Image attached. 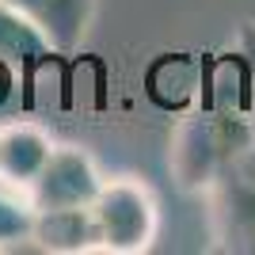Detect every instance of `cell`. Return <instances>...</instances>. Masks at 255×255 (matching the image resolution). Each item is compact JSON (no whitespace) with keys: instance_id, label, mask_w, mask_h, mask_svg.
<instances>
[{"instance_id":"cell-10","label":"cell","mask_w":255,"mask_h":255,"mask_svg":"<svg viewBox=\"0 0 255 255\" xmlns=\"http://www.w3.org/2000/svg\"><path fill=\"white\" fill-rule=\"evenodd\" d=\"M50 53H57L50 42H46L42 34L34 31L31 23L23 19L19 11L11 8V4H4L0 0V57L4 61H11V69L15 73H23L27 80L34 76V69L38 65H46V57Z\"/></svg>"},{"instance_id":"cell-1","label":"cell","mask_w":255,"mask_h":255,"mask_svg":"<svg viewBox=\"0 0 255 255\" xmlns=\"http://www.w3.org/2000/svg\"><path fill=\"white\" fill-rule=\"evenodd\" d=\"M248 145H255V126L244 115L210 111V107L183 111L171 129V149H168L171 179L183 191L202 194L217 179V171Z\"/></svg>"},{"instance_id":"cell-6","label":"cell","mask_w":255,"mask_h":255,"mask_svg":"<svg viewBox=\"0 0 255 255\" xmlns=\"http://www.w3.org/2000/svg\"><path fill=\"white\" fill-rule=\"evenodd\" d=\"M4 4H11L57 53H69L84 42L96 15V0H4Z\"/></svg>"},{"instance_id":"cell-11","label":"cell","mask_w":255,"mask_h":255,"mask_svg":"<svg viewBox=\"0 0 255 255\" xmlns=\"http://www.w3.org/2000/svg\"><path fill=\"white\" fill-rule=\"evenodd\" d=\"M34 233V206L23 187L0 179V252L27 244Z\"/></svg>"},{"instance_id":"cell-9","label":"cell","mask_w":255,"mask_h":255,"mask_svg":"<svg viewBox=\"0 0 255 255\" xmlns=\"http://www.w3.org/2000/svg\"><path fill=\"white\" fill-rule=\"evenodd\" d=\"M198 107L210 111H229V115L248 118V69L240 50L206 57V76H202V99Z\"/></svg>"},{"instance_id":"cell-12","label":"cell","mask_w":255,"mask_h":255,"mask_svg":"<svg viewBox=\"0 0 255 255\" xmlns=\"http://www.w3.org/2000/svg\"><path fill=\"white\" fill-rule=\"evenodd\" d=\"M236 50H240L244 69H248V122L255 126V23H244V27H240Z\"/></svg>"},{"instance_id":"cell-7","label":"cell","mask_w":255,"mask_h":255,"mask_svg":"<svg viewBox=\"0 0 255 255\" xmlns=\"http://www.w3.org/2000/svg\"><path fill=\"white\" fill-rule=\"evenodd\" d=\"M31 240L42 248V252H57V255L103 252V240H99V225H96L92 206L34 213V233H31Z\"/></svg>"},{"instance_id":"cell-13","label":"cell","mask_w":255,"mask_h":255,"mask_svg":"<svg viewBox=\"0 0 255 255\" xmlns=\"http://www.w3.org/2000/svg\"><path fill=\"white\" fill-rule=\"evenodd\" d=\"M15 69H11V61H4V57H0V103H4V99L11 96V88H15Z\"/></svg>"},{"instance_id":"cell-8","label":"cell","mask_w":255,"mask_h":255,"mask_svg":"<svg viewBox=\"0 0 255 255\" xmlns=\"http://www.w3.org/2000/svg\"><path fill=\"white\" fill-rule=\"evenodd\" d=\"M50 149H53V141L42 126H34V122L4 126L0 129V179H8L27 191L31 179L42 171Z\"/></svg>"},{"instance_id":"cell-3","label":"cell","mask_w":255,"mask_h":255,"mask_svg":"<svg viewBox=\"0 0 255 255\" xmlns=\"http://www.w3.org/2000/svg\"><path fill=\"white\" fill-rule=\"evenodd\" d=\"M202 194L217 252L255 255V145L236 152Z\"/></svg>"},{"instance_id":"cell-4","label":"cell","mask_w":255,"mask_h":255,"mask_svg":"<svg viewBox=\"0 0 255 255\" xmlns=\"http://www.w3.org/2000/svg\"><path fill=\"white\" fill-rule=\"evenodd\" d=\"M99 187H103V175H99L96 160L88 156L84 149L53 145L46 164H42V171L27 187V198H31L34 213H42V210H80V206L96 202Z\"/></svg>"},{"instance_id":"cell-5","label":"cell","mask_w":255,"mask_h":255,"mask_svg":"<svg viewBox=\"0 0 255 255\" xmlns=\"http://www.w3.org/2000/svg\"><path fill=\"white\" fill-rule=\"evenodd\" d=\"M202 76H206V57L160 53L145 69V96L160 111L183 115V111H194L202 99Z\"/></svg>"},{"instance_id":"cell-2","label":"cell","mask_w":255,"mask_h":255,"mask_svg":"<svg viewBox=\"0 0 255 255\" xmlns=\"http://www.w3.org/2000/svg\"><path fill=\"white\" fill-rule=\"evenodd\" d=\"M92 213H96V225H99L103 252L111 255H141L156 240V229H160L156 198L133 175L103 179L96 202H92Z\"/></svg>"}]
</instances>
